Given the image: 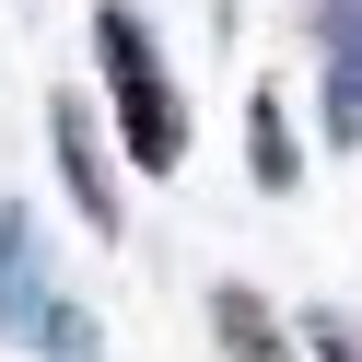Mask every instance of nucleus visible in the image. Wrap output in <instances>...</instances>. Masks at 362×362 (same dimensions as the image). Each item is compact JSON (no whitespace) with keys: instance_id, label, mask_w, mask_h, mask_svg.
<instances>
[{"instance_id":"1","label":"nucleus","mask_w":362,"mask_h":362,"mask_svg":"<svg viewBox=\"0 0 362 362\" xmlns=\"http://www.w3.org/2000/svg\"><path fill=\"white\" fill-rule=\"evenodd\" d=\"M94 82H105V117H117V152L141 175H175V164H187V94H175V71H164L152 12L94 0Z\"/></svg>"},{"instance_id":"2","label":"nucleus","mask_w":362,"mask_h":362,"mask_svg":"<svg viewBox=\"0 0 362 362\" xmlns=\"http://www.w3.org/2000/svg\"><path fill=\"white\" fill-rule=\"evenodd\" d=\"M304 35H315V117L339 152H362V0H304Z\"/></svg>"},{"instance_id":"3","label":"nucleus","mask_w":362,"mask_h":362,"mask_svg":"<svg viewBox=\"0 0 362 362\" xmlns=\"http://www.w3.org/2000/svg\"><path fill=\"white\" fill-rule=\"evenodd\" d=\"M47 152H59V187L94 234H117L129 199H117V164H105V129H94V94H47Z\"/></svg>"},{"instance_id":"4","label":"nucleus","mask_w":362,"mask_h":362,"mask_svg":"<svg viewBox=\"0 0 362 362\" xmlns=\"http://www.w3.org/2000/svg\"><path fill=\"white\" fill-rule=\"evenodd\" d=\"M59 304V257H47V222H35V199H0V339H24L47 327Z\"/></svg>"},{"instance_id":"5","label":"nucleus","mask_w":362,"mask_h":362,"mask_svg":"<svg viewBox=\"0 0 362 362\" xmlns=\"http://www.w3.org/2000/svg\"><path fill=\"white\" fill-rule=\"evenodd\" d=\"M211 339H222V362H292V339H281L257 281H211Z\"/></svg>"},{"instance_id":"6","label":"nucleus","mask_w":362,"mask_h":362,"mask_svg":"<svg viewBox=\"0 0 362 362\" xmlns=\"http://www.w3.org/2000/svg\"><path fill=\"white\" fill-rule=\"evenodd\" d=\"M245 164H257V187H269V199H292V187H304V152H292V105L269 94V82L245 94Z\"/></svg>"},{"instance_id":"7","label":"nucleus","mask_w":362,"mask_h":362,"mask_svg":"<svg viewBox=\"0 0 362 362\" xmlns=\"http://www.w3.org/2000/svg\"><path fill=\"white\" fill-rule=\"evenodd\" d=\"M35 362H105L94 304H71V292H59V304H47V327H35Z\"/></svg>"},{"instance_id":"8","label":"nucleus","mask_w":362,"mask_h":362,"mask_svg":"<svg viewBox=\"0 0 362 362\" xmlns=\"http://www.w3.org/2000/svg\"><path fill=\"white\" fill-rule=\"evenodd\" d=\"M304 339H315L327 362H362V327H351V315H304Z\"/></svg>"}]
</instances>
